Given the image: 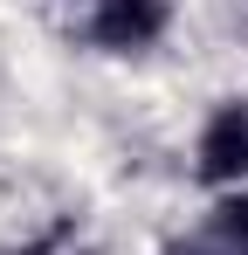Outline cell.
Segmentation results:
<instances>
[{
    "label": "cell",
    "instance_id": "cell-1",
    "mask_svg": "<svg viewBox=\"0 0 248 255\" xmlns=\"http://www.w3.org/2000/svg\"><path fill=\"white\" fill-rule=\"evenodd\" d=\"M193 172H200L207 186H235V179H248V97L221 104V111L200 125Z\"/></svg>",
    "mask_w": 248,
    "mask_h": 255
},
{
    "label": "cell",
    "instance_id": "cell-2",
    "mask_svg": "<svg viewBox=\"0 0 248 255\" xmlns=\"http://www.w3.org/2000/svg\"><path fill=\"white\" fill-rule=\"evenodd\" d=\"M90 35L104 48H145L165 35V0H97L90 7Z\"/></svg>",
    "mask_w": 248,
    "mask_h": 255
},
{
    "label": "cell",
    "instance_id": "cell-3",
    "mask_svg": "<svg viewBox=\"0 0 248 255\" xmlns=\"http://www.w3.org/2000/svg\"><path fill=\"white\" fill-rule=\"evenodd\" d=\"M186 255H248V200L214 207V221L193 235V249H186Z\"/></svg>",
    "mask_w": 248,
    "mask_h": 255
}]
</instances>
